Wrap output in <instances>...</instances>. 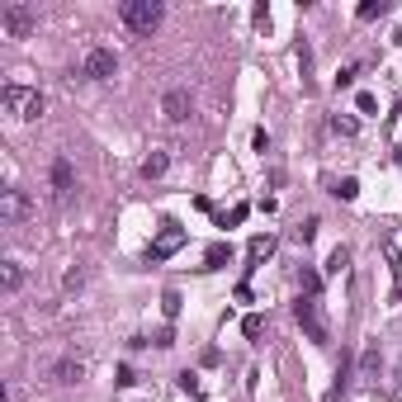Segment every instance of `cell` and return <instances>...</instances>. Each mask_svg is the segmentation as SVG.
<instances>
[{
	"label": "cell",
	"instance_id": "1",
	"mask_svg": "<svg viewBox=\"0 0 402 402\" xmlns=\"http://www.w3.org/2000/svg\"><path fill=\"white\" fill-rule=\"evenodd\" d=\"M119 19H124L133 33L152 38V33L161 29V19H166V5H161V0H124V5H119Z\"/></svg>",
	"mask_w": 402,
	"mask_h": 402
},
{
	"label": "cell",
	"instance_id": "2",
	"mask_svg": "<svg viewBox=\"0 0 402 402\" xmlns=\"http://www.w3.org/2000/svg\"><path fill=\"white\" fill-rule=\"evenodd\" d=\"M0 105H5V114L10 119H19V124H33V119H43V95L33 90V85H5L0 90Z\"/></svg>",
	"mask_w": 402,
	"mask_h": 402
},
{
	"label": "cell",
	"instance_id": "3",
	"mask_svg": "<svg viewBox=\"0 0 402 402\" xmlns=\"http://www.w3.org/2000/svg\"><path fill=\"white\" fill-rule=\"evenodd\" d=\"M294 317H298V326H303V336L312 341V345H331V331H326V322H322V308H317V298H298L294 303Z\"/></svg>",
	"mask_w": 402,
	"mask_h": 402
},
{
	"label": "cell",
	"instance_id": "4",
	"mask_svg": "<svg viewBox=\"0 0 402 402\" xmlns=\"http://www.w3.org/2000/svg\"><path fill=\"white\" fill-rule=\"evenodd\" d=\"M180 247H185V227H180L175 218H166V223H161V232H156V242L147 247V261H170Z\"/></svg>",
	"mask_w": 402,
	"mask_h": 402
},
{
	"label": "cell",
	"instance_id": "5",
	"mask_svg": "<svg viewBox=\"0 0 402 402\" xmlns=\"http://www.w3.org/2000/svg\"><path fill=\"white\" fill-rule=\"evenodd\" d=\"M0 24H5V38H29L33 29H38V15H33L29 5H5V10H0Z\"/></svg>",
	"mask_w": 402,
	"mask_h": 402
},
{
	"label": "cell",
	"instance_id": "6",
	"mask_svg": "<svg viewBox=\"0 0 402 402\" xmlns=\"http://www.w3.org/2000/svg\"><path fill=\"white\" fill-rule=\"evenodd\" d=\"M81 71L90 81H114V71H119V57L109 52V47H85V57H81Z\"/></svg>",
	"mask_w": 402,
	"mask_h": 402
},
{
	"label": "cell",
	"instance_id": "7",
	"mask_svg": "<svg viewBox=\"0 0 402 402\" xmlns=\"http://www.w3.org/2000/svg\"><path fill=\"white\" fill-rule=\"evenodd\" d=\"M24 218H29V199H24V189H0V223H5V227H19V223H24Z\"/></svg>",
	"mask_w": 402,
	"mask_h": 402
},
{
	"label": "cell",
	"instance_id": "8",
	"mask_svg": "<svg viewBox=\"0 0 402 402\" xmlns=\"http://www.w3.org/2000/svg\"><path fill=\"white\" fill-rule=\"evenodd\" d=\"M161 114H166V124H185L189 114H194V100H189V90H166L161 95Z\"/></svg>",
	"mask_w": 402,
	"mask_h": 402
},
{
	"label": "cell",
	"instance_id": "9",
	"mask_svg": "<svg viewBox=\"0 0 402 402\" xmlns=\"http://www.w3.org/2000/svg\"><path fill=\"white\" fill-rule=\"evenodd\" d=\"M71 189H76V166H71L66 156H57V161H52V199L66 203L71 199Z\"/></svg>",
	"mask_w": 402,
	"mask_h": 402
},
{
	"label": "cell",
	"instance_id": "10",
	"mask_svg": "<svg viewBox=\"0 0 402 402\" xmlns=\"http://www.w3.org/2000/svg\"><path fill=\"white\" fill-rule=\"evenodd\" d=\"M81 379H85V360H57V365H52V384H81Z\"/></svg>",
	"mask_w": 402,
	"mask_h": 402
},
{
	"label": "cell",
	"instance_id": "11",
	"mask_svg": "<svg viewBox=\"0 0 402 402\" xmlns=\"http://www.w3.org/2000/svg\"><path fill=\"white\" fill-rule=\"evenodd\" d=\"M270 251H275V237H251V247H247V270H256L261 261H270Z\"/></svg>",
	"mask_w": 402,
	"mask_h": 402
},
{
	"label": "cell",
	"instance_id": "12",
	"mask_svg": "<svg viewBox=\"0 0 402 402\" xmlns=\"http://www.w3.org/2000/svg\"><path fill=\"white\" fill-rule=\"evenodd\" d=\"M360 379H365V384H379V341L360 355Z\"/></svg>",
	"mask_w": 402,
	"mask_h": 402
},
{
	"label": "cell",
	"instance_id": "13",
	"mask_svg": "<svg viewBox=\"0 0 402 402\" xmlns=\"http://www.w3.org/2000/svg\"><path fill=\"white\" fill-rule=\"evenodd\" d=\"M166 166H170V152H152L147 161H142V180H161Z\"/></svg>",
	"mask_w": 402,
	"mask_h": 402
},
{
	"label": "cell",
	"instance_id": "14",
	"mask_svg": "<svg viewBox=\"0 0 402 402\" xmlns=\"http://www.w3.org/2000/svg\"><path fill=\"white\" fill-rule=\"evenodd\" d=\"M227 261H232V247H227V242H213L208 256H203V270H223Z\"/></svg>",
	"mask_w": 402,
	"mask_h": 402
},
{
	"label": "cell",
	"instance_id": "15",
	"mask_svg": "<svg viewBox=\"0 0 402 402\" xmlns=\"http://www.w3.org/2000/svg\"><path fill=\"white\" fill-rule=\"evenodd\" d=\"M379 15H388V5H384V0H365V5L355 10L360 24H370V19H379Z\"/></svg>",
	"mask_w": 402,
	"mask_h": 402
},
{
	"label": "cell",
	"instance_id": "16",
	"mask_svg": "<svg viewBox=\"0 0 402 402\" xmlns=\"http://www.w3.org/2000/svg\"><path fill=\"white\" fill-rule=\"evenodd\" d=\"M345 265H350V251L336 247L331 256H326V275H345Z\"/></svg>",
	"mask_w": 402,
	"mask_h": 402
},
{
	"label": "cell",
	"instance_id": "17",
	"mask_svg": "<svg viewBox=\"0 0 402 402\" xmlns=\"http://www.w3.org/2000/svg\"><path fill=\"white\" fill-rule=\"evenodd\" d=\"M0 275H5V294H15L19 284H24V270H19V261H5V270H0Z\"/></svg>",
	"mask_w": 402,
	"mask_h": 402
},
{
	"label": "cell",
	"instance_id": "18",
	"mask_svg": "<svg viewBox=\"0 0 402 402\" xmlns=\"http://www.w3.org/2000/svg\"><path fill=\"white\" fill-rule=\"evenodd\" d=\"M355 119H350V114H331V133H341V138H355Z\"/></svg>",
	"mask_w": 402,
	"mask_h": 402
},
{
	"label": "cell",
	"instance_id": "19",
	"mask_svg": "<svg viewBox=\"0 0 402 402\" xmlns=\"http://www.w3.org/2000/svg\"><path fill=\"white\" fill-rule=\"evenodd\" d=\"M331 194H336V199H345V203H350V199H355V194H360V180H355V175H345V180H336V189H331Z\"/></svg>",
	"mask_w": 402,
	"mask_h": 402
},
{
	"label": "cell",
	"instance_id": "20",
	"mask_svg": "<svg viewBox=\"0 0 402 402\" xmlns=\"http://www.w3.org/2000/svg\"><path fill=\"white\" fill-rule=\"evenodd\" d=\"M242 331H247V336L256 341V336H261V331H265V317H261V312H251L247 322H242Z\"/></svg>",
	"mask_w": 402,
	"mask_h": 402
},
{
	"label": "cell",
	"instance_id": "21",
	"mask_svg": "<svg viewBox=\"0 0 402 402\" xmlns=\"http://www.w3.org/2000/svg\"><path fill=\"white\" fill-rule=\"evenodd\" d=\"M161 312H166V317H175V312H180V294H175V289H166V294H161Z\"/></svg>",
	"mask_w": 402,
	"mask_h": 402
},
{
	"label": "cell",
	"instance_id": "22",
	"mask_svg": "<svg viewBox=\"0 0 402 402\" xmlns=\"http://www.w3.org/2000/svg\"><path fill=\"white\" fill-rule=\"evenodd\" d=\"M62 284H66V294H71V289H81V284H85V270H81V265H71Z\"/></svg>",
	"mask_w": 402,
	"mask_h": 402
},
{
	"label": "cell",
	"instance_id": "23",
	"mask_svg": "<svg viewBox=\"0 0 402 402\" xmlns=\"http://www.w3.org/2000/svg\"><path fill=\"white\" fill-rule=\"evenodd\" d=\"M247 213H251L247 203H237L232 213H227V218H218V223H223V227H237V223H242V218H247Z\"/></svg>",
	"mask_w": 402,
	"mask_h": 402
},
{
	"label": "cell",
	"instance_id": "24",
	"mask_svg": "<svg viewBox=\"0 0 402 402\" xmlns=\"http://www.w3.org/2000/svg\"><path fill=\"white\" fill-rule=\"evenodd\" d=\"M317 227H322V223H317V218H308V223H303V227H298V242H312V237H317Z\"/></svg>",
	"mask_w": 402,
	"mask_h": 402
},
{
	"label": "cell",
	"instance_id": "25",
	"mask_svg": "<svg viewBox=\"0 0 402 402\" xmlns=\"http://www.w3.org/2000/svg\"><path fill=\"white\" fill-rule=\"evenodd\" d=\"M303 289H308V298H317V289H322V275H312V270H303Z\"/></svg>",
	"mask_w": 402,
	"mask_h": 402
},
{
	"label": "cell",
	"instance_id": "26",
	"mask_svg": "<svg viewBox=\"0 0 402 402\" xmlns=\"http://www.w3.org/2000/svg\"><path fill=\"white\" fill-rule=\"evenodd\" d=\"M355 76H360V66L350 62V66H341V76H336V85H355Z\"/></svg>",
	"mask_w": 402,
	"mask_h": 402
},
{
	"label": "cell",
	"instance_id": "27",
	"mask_svg": "<svg viewBox=\"0 0 402 402\" xmlns=\"http://www.w3.org/2000/svg\"><path fill=\"white\" fill-rule=\"evenodd\" d=\"M355 105H360V114H374V109H379V100H374L370 90H360V100H355Z\"/></svg>",
	"mask_w": 402,
	"mask_h": 402
},
{
	"label": "cell",
	"instance_id": "28",
	"mask_svg": "<svg viewBox=\"0 0 402 402\" xmlns=\"http://www.w3.org/2000/svg\"><path fill=\"white\" fill-rule=\"evenodd\" d=\"M251 19H256V29H270V10H265V5H256V15Z\"/></svg>",
	"mask_w": 402,
	"mask_h": 402
}]
</instances>
